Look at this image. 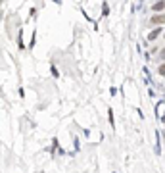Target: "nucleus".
Here are the masks:
<instances>
[{"instance_id":"1","label":"nucleus","mask_w":165,"mask_h":173,"mask_svg":"<svg viewBox=\"0 0 165 173\" xmlns=\"http://www.w3.org/2000/svg\"><path fill=\"white\" fill-rule=\"evenodd\" d=\"M150 21H152L154 25H163V23H165V14H156Z\"/></svg>"},{"instance_id":"2","label":"nucleus","mask_w":165,"mask_h":173,"mask_svg":"<svg viewBox=\"0 0 165 173\" xmlns=\"http://www.w3.org/2000/svg\"><path fill=\"white\" fill-rule=\"evenodd\" d=\"M161 33H163V31H161V27H157V29H154V31H152V33H150V35H148V40H156V39H157V37H159V35H161Z\"/></svg>"},{"instance_id":"3","label":"nucleus","mask_w":165,"mask_h":173,"mask_svg":"<svg viewBox=\"0 0 165 173\" xmlns=\"http://www.w3.org/2000/svg\"><path fill=\"white\" fill-rule=\"evenodd\" d=\"M163 8H165V2H156V4L152 6V10H154V12H161Z\"/></svg>"},{"instance_id":"4","label":"nucleus","mask_w":165,"mask_h":173,"mask_svg":"<svg viewBox=\"0 0 165 173\" xmlns=\"http://www.w3.org/2000/svg\"><path fill=\"white\" fill-rule=\"evenodd\" d=\"M157 71H159V75H165V62H163L161 66H159V69H157Z\"/></svg>"},{"instance_id":"5","label":"nucleus","mask_w":165,"mask_h":173,"mask_svg":"<svg viewBox=\"0 0 165 173\" xmlns=\"http://www.w3.org/2000/svg\"><path fill=\"white\" fill-rule=\"evenodd\" d=\"M159 60H163V62H165V48L159 52Z\"/></svg>"}]
</instances>
